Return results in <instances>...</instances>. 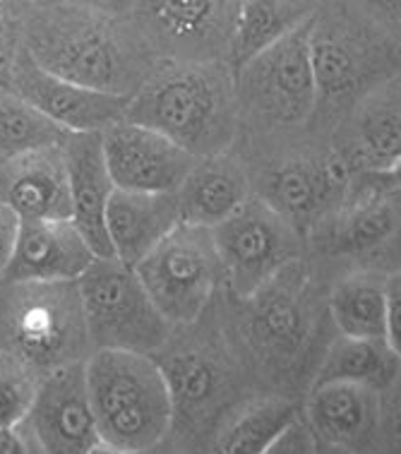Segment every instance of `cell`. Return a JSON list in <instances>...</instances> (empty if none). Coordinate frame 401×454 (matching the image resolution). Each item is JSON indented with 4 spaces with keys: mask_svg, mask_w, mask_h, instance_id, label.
Returning a JSON list of instances; mask_svg holds the SVG:
<instances>
[{
    "mask_svg": "<svg viewBox=\"0 0 401 454\" xmlns=\"http://www.w3.org/2000/svg\"><path fill=\"white\" fill-rule=\"evenodd\" d=\"M20 43L46 73L90 90L132 97L152 70L149 46L130 17L75 3H15Z\"/></svg>",
    "mask_w": 401,
    "mask_h": 454,
    "instance_id": "cell-1",
    "label": "cell"
},
{
    "mask_svg": "<svg viewBox=\"0 0 401 454\" xmlns=\"http://www.w3.org/2000/svg\"><path fill=\"white\" fill-rule=\"evenodd\" d=\"M231 80L216 60L152 66L128 104V121L161 132L195 157L222 154L233 132Z\"/></svg>",
    "mask_w": 401,
    "mask_h": 454,
    "instance_id": "cell-2",
    "label": "cell"
},
{
    "mask_svg": "<svg viewBox=\"0 0 401 454\" xmlns=\"http://www.w3.org/2000/svg\"><path fill=\"white\" fill-rule=\"evenodd\" d=\"M84 375L98 438L125 452L166 440L176 404L154 356L94 348L84 361Z\"/></svg>",
    "mask_w": 401,
    "mask_h": 454,
    "instance_id": "cell-3",
    "label": "cell"
},
{
    "mask_svg": "<svg viewBox=\"0 0 401 454\" xmlns=\"http://www.w3.org/2000/svg\"><path fill=\"white\" fill-rule=\"evenodd\" d=\"M0 344L51 372L87 361L94 351L77 281L3 284Z\"/></svg>",
    "mask_w": 401,
    "mask_h": 454,
    "instance_id": "cell-4",
    "label": "cell"
},
{
    "mask_svg": "<svg viewBox=\"0 0 401 454\" xmlns=\"http://www.w3.org/2000/svg\"><path fill=\"white\" fill-rule=\"evenodd\" d=\"M94 348L154 356L169 344L171 323L159 313L135 267L118 257H97L77 279Z\"/></svg>",
    "mask_w": 401,
    "mask_h": 454,
    "instance_id": "cell-5",
    "label": "cell"
},
{
    "mask_svg": "<svg viewBox=\"0 0 401 454\" xmlns=\"http://www.w3.org/2000/svg\"><path fill=\"white\" fill-rule=\"evenodd\" d=\"M135 272L171 327L195 323L224 279L212 229L190 223H178Z\"/></svg>",
    "mask_w": 401,
    "mask_h": 454,
    "instance_id": "cell-6",
    "label": "cell"
},
{
    "mask_svg": "<svg viewBox=\"0 0 401 454\" xmlns=\"http://www.w3.org/2000/svg\"><path fill=\"white\" fill-rule=\"evenodd\" d=\"M224 279L238 298H253L271 279L298 262L295 226L264 198H250L212 229Z\"/></svg>",
    "mask_w": 401,
    "mask_h": 454,
    "instance_id": "cell-7",
    "label": "cell"
},
{
    "mask_svg": "<svg viewBox=\"0 0 401 454\" xmlns=\"http://www.w3.org/2000/svg\"><path fill=\"white\" fill-rule=\"evenodd\" d=\"M238 0H135L130 22L149 51L169 60L209 63L229 56Z\"/></svg>",
    "mask_w": 401,
    "mask_h": 454,
    "instance_id": "cell-8",
    "label": "cell"
},
{
    "mask_svg": "<svg viewBox=\"0 0 401 454\" xmlns=\"http://www.w3.org/2000/svg\"><path fill=\"white\" fill-rule=\"evenodd\" d=\"M312 20L233 74L238 91L263 116L281 125L308 121L319 99L311 56Z\"/></svg>",
    "mask_w": 401,
    "mask_h": 454,
    "instance_id": "cell-9",
    "label": "cell"
},
{
    "mask_svg": "<svg viewBox=\"0 0 401 454\" xmlns=\"http://www.w3.org/2000/svg\"><path fill=\"white\" fill-rule=\"evenodd\" d=\"M101 147L115 188L132 192H178L200 159L171 137L128 118L101 130Z\"/></svg>",
    "mask_w": 401,
    "mask_h": 454,
    "instance_id": "cell-10",
    "label": "cell"
},
{
    "mask_svg": "<svg viewBox=\"0 0 401 454\" xmlns=\"http://www.w3.org/2000/svg\"><path fill=\"white\" fill-rule=\"evenodd\" d=\"M22 426L42 454H84L97 442L84 361L46 372L32 413Z\"/></svg>",
    "mask_w": 401,
    "mask_h": 454,
    "instance_id": "cell-11",
    "label": "cell"
},
{
    "mask_svg": "<svg viewBox=\"0 0 401 454\" xmlns=\"http://www.w3.org/2000/svg\"><path fill=\"white\" fill-rule=\"evenodd\" d=\"M10 90L67 132L106 130L108 125L123 121L130 104V97L90 90L46 73L29 59L25 49L17 53L10 74Z\"/></svg>",
    "mask_w": 401,
    "mask_h": 454,
    "instance_id": "cell-12",
    "label": "cell"
},
{
    "mask_svg": "<svg viewBox=\"0 0 401 454\" xmlns=\"http://www.w3.org/2000/svg\"><path fill=\"white\" fill-rule=\"evenodd\" d=\"M97 253L73 219H22L3 284L77 281Z\"/></svg>",
    "mask_w": 401,
    "mask_h": 454,
    "instance_id": "cell-13",
    "label": "cell"
},
{
    "mask_svg": "<svg viewBox=\"0 0 401 454\" xmlns=\"http://www.w3.org/2000/svg\"><path fill=\"white\" fill-rule=\"evenodd\" d=\"M0 200L20 219H73L63 145L34 149L0 164Z\"/></svg>",
    "mask_w": 401,
    "mask_h": 454,
    "instance_id": "cell-14",
    "label": "cell"
},
{
    "mask_svg": "<svg viewBox=\"0 0 401 454\" xmlns=\"http://www.w3.org/2000/svg\"><path fill=\"white\" fill-rule=\"evenodd\" d=\"M70 198H73V222L90 240L97 257H114L106 233V209L115 185L108 174L101 132H73L63 142Z\"/></svg>",
    "mask_w": 401,
    "mask_h": 454,
    "instance_id": "cell-15",
    "label": "cell"
},
{
    "mask_svg": "<svg viewBox=\"0 0 401 454\" xmlns=\"http://www.w3.org/2000/svg\"><path fill=\"white\" fill-rule=\"evenodd\" d=\"M295 264L271 279L263 291L248 298L250 313L246 334L257 351L288 358L303 347L311 332V315L303 301V284L295 279Z\"/></svg>",
    "mask_w": 401,
    "mask_h": 454,
    "instance_id": "cell-16",
    "label": "cell"
},
{
    "mask_svg": "<svg viewBox=\"0 0 401 454\" xmlns=\"http://www.w3.org/2000/svg\"><path fill=\"white\" fill-rule=\"evenodd\" d=\"M180 223L176 192H132L111 195L106 233L114 257L138 267Z\"/></svg>",
    "mask_w": 401,
    "mask_h": 454,
    "instance_id": "cell-17",
    "label": "cell"
},
{
    "mask_svg": "<svg viewBox=\"0 0 401 454\" xmlns=\"http://www.w3.org/2000/svg\"><path fill=\"white\" fill-rule=\"evenodd\" d=\"M334 240L346 255L366 260L385 255L401 240V191L389 178L382 185H366L342 209Z\"/></svg>",
    "mask_w": 401,
    "mask_h": 454,
    "instance_id": "cell-18",
    "label": "cell"
},
{
    "mask_svg": "<svg viewBox=\"0 0 401 454\" xmlns=\"http://www.w3.org/2000/svg\"><path fill=\"white\" fill-rule=\"evenodd\" d=\"M250 195L246 171L224 154L200 157L176 192L180 223L214 229L246 205Z\"/></svg>",
    "mask_w": 401,
    "mask_h": 454,
    "instance_id": "cell-19",
    "label": "cell"
},
{
    "mask_svg": "<svg viewBox=\"0 0 401 454\" xmlns=\"http://www.w3.org/2000/svg\"><path fill=\"white\" fill-rule=\"evenodd\" d=\"M377 395L380 392L375 389L346 382L312 385L305 404V423L315 440H322L325 445L336 450L360 445L377 426Z\"/></svg>",
    "mask_w": 401,
    "mask_h": 454,
    "instance_id": "cell-20",
    "label": "cell"
},
{
    "mask_svg": "<svg viewBox=\"0 0 401 454\" xmlns=\"http://www.w3.org/2000/svg\"><path fill=\"white\" fill-rule=\"evenodd\" d=\"M349 178V164L339 157L288 161L271 174L264 200L295 226L311 222L332 200L346 192Z\"/></svg>",
    "mask_w": 401,
    "mask_h": 454,
    "instance_id": "cell-21",
    "label": "cell"
},
{
    "mask_svg": "<svg viewBox=\"0 0 401 454\" xmlns=\"http://www.w3.org/2000/svg\"><path fill=\"white\" fill-rule=\"evenodd\" d=\"M318 10V0H238L229 49L231 73L236 74L255 56L311 22Z\"/></svg>",
    "mask_w": 401,
    "mask_h": 454,
    "instance_id": "cell-22",
    "label": "cell"
},
{
    "mask_svg": "<svg viewBox=\"0 0 401 454\" xmlns=\"http://www.w3.org/2000/svg\"><path fill=\"white\" fill-rule=\"evenodd\" d=\"M399 372L401 358L385 339L339 337L327 348L312 385L346 382L382 392L392 387Z\"/></svg>",
    "mask_w": 401,
    "mask_h": 454,
    "instance_id": "cell-23",
    "label": "cell"
},
{
    "mask_svg": "<svg viewBox=\"0 0 401 454\" xmlns=\"http://www.w3.org/2000/svg\"><path fill=\"white\" fill-rule=\"evenodd\" d=\"M329 313L342 337L385 339L387 277L377 272H356L336 281L329 294Z\"/></svg>",
    "mask_w": 401,
    "mask_h": 454,
    "instance_id": "cell-24",
    "label": "cell"
},
{
    "mask_svg": "<svg viewBox=\"0 0 401 454\" xmlns=\"http://www.w3.org/2000/svg\"><path fill=\"white\" fill-rule=\"evenodd\" d=\"M311 56L319 97H339L356 87L366 53L358 36L339 20H329L318 10L312 20Z\"/></svg>",
    "mask_w": 401,
    "mask_h": 454,
    "instance_id": "cell-25",
    "label": "cell"
},
{
    "mask_svg": "<svg viewBox=\"0 0 401 454\" xmlns=\"http://www.w3.org/2000/svg\"><path fill=\"white\" fill-rule=\"evenodd\" d=\"M301 419V409L287 399H260L246 406L226 426L216 454H267L291 423Z\"/></svg>",
    "mask_w": 401,
    "mask_h": 454,
    "instance_id": "cell-26",
    "label": "cell"
},
{
    "mask_svg": "<svg viewBox=\"0 0 401 454\" xmlns=\"http://www.w3.org/2000/svg\"><path fill=\"white\" fill-rule=\"evenodd\" d=\"M70 135L17 91L0 84V164L34 149L63 145Z\"/></svg>",
    "mask_w": 401,
    "mask_h": 454,
    "instance_id": "cell-27",
    "label": "cell"
},
{
    "mask_svg": "<svg viewBox=\"0 0 401 454\" xmlns=\"http://www.w3.org/2000/svg\"><path fill=\"white\" fill-rule=\"evenodd\" d=\"M46 372L0 344V426H22L32 413Z\"/></svg>",
    "mask_w": 401,
    "mask_h": 454,
    "instance_id": "cell-28",
    "label": "cell"
},
{
    "mask_svg": "<svg viewBox=\"0 0 401 454\" xmlns=\"http://www.w3.org/2000/svg\"><path fill=\"white\" fill-rule=\"evenodd\" d=\"M360 152L375 171L387 174L401 159V106H375L360 118Z\"/></svg>",
    "mask_w": 401,
    "mask_h": 454,
    "instance_id": "cell-29",
    "label": "cell"
},
{
    "mask_svg": "<svg viewBox=\"0 0 401 454\" xmlns=\"http://www.w3.org/2000/svg\"><path fill=\"white\" fill-rule=\"evenodd\" d=\"M161 368L176 406L197 409L212 399L216 389V371L200 354H173L161 364Z\"/></svg>",
    "mask_w": 401,
    "mask_h": 454,
    "instance_id": "cell-30",
    "label": "cell"
},
{
    "mask_svg": "<svg viewBox=\"0 0 401 454\" xmlns=\"http://www.w3.org/2000/svg\"><path fill=\"white\" fill-rule=\"evenodd\" d=\"M22 49L20 29H17L15 0L0 3V84L10 87V74L15 67L17 53Z\"/></svg>",
    "mask_w": 401,
    "mask_h": 454,
    "instance_id": "cell-31",
    "label": "cell"
},
{
    "mask_svg": "<svg viewBox=\"0 0 401 454\" xmlns=\"http://www.w3.org/2000/svg\"><path fill=\"white\" fill-rule=\"evenodd\" d=\"M267 454H319L318 440L312 435L311 426L298 419L291 423V428L271 445Z\"/></svg>",
    "mask_w": 401,
    "mask_h": 454,
    "instance_id": "cell-32",
    "label": "cell"
},
{
    "mask_svg": "<svg viewBox=\"0 0 401 454\" xmlns=\"http://www.w3.org/2000/svg\"><path fill=\"white\" fill-rule=\"evenodd\" d=\"M387 344L401 358V270L387 274Z\"/></svg>",
    "mask_w": 401,
    "mask_h": 454,
    "instance_id": "cell-33",
    "label": "cell"
},
{
    "mask_svg": "<svg viewBox=\"0 0 401 454\" xmlns=\"http://www.w3.org/2000/svg\"><path fill=\"white\" fill-rule=\"evenodd\" d=\"M20 222H22V219L0 200V284H3V274H5V267H8L10 262L12 248H15Z\"/></svg>",
    "mask_w": 401,
    "mask_h": 454,
    "instance_id": "cell-34",
    "label": "cell"
},
{
    "mask_svg": "<svg viewBox=\"0 0 401 454\" xmlns=\"http://www.w3.org/2000/svg\"><path fill=\"white\" fill-rule=\"evenodd\" d=\"M0 454H42L25 426H0Z\"/></svg>",
    "mask_w": 401,
    "mask_h": 454,
    "instance_id": "cell-35",
    "label": "cell"
},
{
    "mask_svg": "<svg viewBox=\"0 0 401 454\" xmlns=\"http://www.w3.org/2000/svg\"><path fill=\"white\" fill-rule=\"evenodd\" d=\"M370 15L401 36V0H360Z\"/></svg>",
    "mask_w": 401,
    "mask_h": 454,
    "instance_id": "cell-36",
    "label": "cell"
},
{
    "mask_svg": "<svg viewBox=\"0 0 401 454\" xmlns=\"http://www.w3.org/2000/svg\"><path fill=\"white\" fill-rule=\"evenodd\" d=\"M66 3H75V5H84V8L97 10L104 15L114 17H130L135 0H66Z\"/></svg>",
    "mask_w": 401,
    "mask_h": 454,
    "instance_id": "cell-37",
    "label": "cell"
},
{
    "mask_svg": "<svg viewBox=\"0 0 401 454\" xmlns=\"http://www.w3.org/2000/svg\"><path fill=\"white\" fill-rule=\"evenodd\" d=\"M389 442H392L394 454H401V411H397L389 426Z\"/></svg>",
    "mask_w": 401,
    "mask_h": 454,
    "instance_id": "cell-38",
    "label": "cell"
},
{
    "mask_svg": "<svg viewBox=\"0 0 401 454\" xmlns=\"http://www.w3.org/2000/svg\"><path fill=\"white\" fill-rule=\"evenodd\" d=\"M84 454H128V452H125V450H121V447L111 445V442H106V440L98 438L97 442H94V445H91Z\"/></svg>",
    "mask_w": 401,
    "mask_h": 454,
    "instance_id": "cell-39",
    "label": "cell"
},
{
    "mask_svg": "<svg viewBox=\"0 0 401 454\" xmlns=\"http://www.w3.org/2000/svg\"><path fill=\"white\" fill-rule=\"evenodd\" d=\"M128 454H180V452L166 445V440H161V442H156V445L145 447V450H135V452H128Z\"/></svg>",
    "mask_w": 401,
    "mask_h": 454,
    "instance_id": "cell-40",
    "label": "cell"
},
{
    "mask_svg": "<svg viewBox=\"0 0 401 454\" xmlns=\"http://www.w3.org/2000/svg\"><path fill=\"white\" fill-rule=\"evenodd\" d=\"M385 176L392 181V185L397 188V191H401V159L392 166V168H389V171H387Z\"/></svg>",
    "mask_w": 401,
    "mask_h": 454,
    "instance_id": "cell-41",
    "label": "cell"
},
{
    "mask_svg": "<svg viewBox=\"0 0 401 454\" xmlns=\"http://www.w3.org/2000/svg\"><path fill=\"white\" fill-rule=\"evenodd\" d=\"M15 3H22V5H46V3H58V0H15Z\"/></svg>",
    "mask_w": 401,
    "mask_h": 454,
    "instance_id": "cell-42",
    "label": "cell"
},
{
    "mask_svg": "<svg viewBox=\"0 0 401 454\" xmlns=\"http://www.w3.org/2000/svg\"><path fill=\"white\" fill-rule=\"evenodd\" d=\"M329 454H339V452H334V447H332V452H329Z\"/></svg>",
    "mask_w": 401,
    "mask_h": 454,
    "instance_id": "cell-43",
    "label": "cell"
},
{
    "mask_svg": "<svg viewBox=\"0 0 401 454\" xmlns=\"http://www.w3.org/2000/svg\"><path fill=\"white\" fill-rule=\"evenodd\" d=\"M0 3H8V0H0Z\"/></svg>",
    "mask_w": 401,
    "mask_h": 454,
    "instance_id": "cell-44",
    "label": "cell"
}]
</instances>
